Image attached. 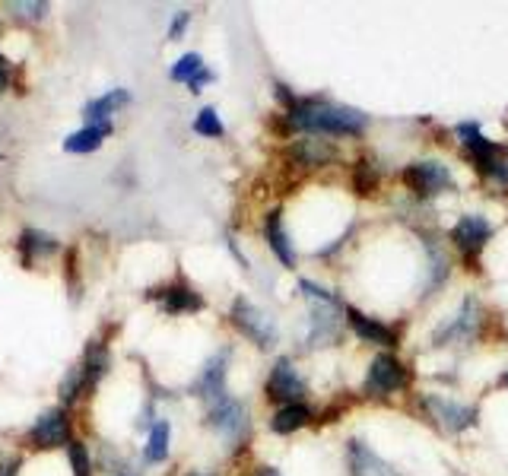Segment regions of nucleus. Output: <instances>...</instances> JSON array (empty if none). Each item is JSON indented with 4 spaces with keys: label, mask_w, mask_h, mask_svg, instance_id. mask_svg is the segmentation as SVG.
<instances>
[{
    "label": "nucleus",
    "mask_w": 508,
    "mask_h": 476,
    "mask_svg": "<svg viewBox=\"0 0 508 476\" xmlns=\"http://www.w3.org/2000/svg\"><path fill=\"white\" fill-rule=\"evenodd\" d=\"M286 128L299 134L359 137L368 128V118L359 108L337 105L328 99H295V105L286 108Z\"/></svg>",
    "instance_id": "1"
},
{
    "label": "nucleus",
    "mask_w": 508,
    "mask_h": 476,
    "mask_svg": "<svg viewBox=\"0 0 508 476\" xmlns=\"http://www.w3.org/2000/svg\"><path fill=\"white\" fill-rule=\"evenodd\" d=\"M458 137H461L464 149H467L476 172L493 178V182L502 184V188H508V149L493 140H486V137L480 134V124H474V121L458 124Z\"/></svg>",
    "instance_id": "2"
},
{
    "label": "nucleus",
    "mask_w": 508,
    "mask_h": 476,
    "mask_svg": "<svg viewBox=\"0 0 508 476\" xmlns=\"http://www.w3.org/2000/svg\"><path fill=\"white\" fill-rule=\"evenodd\" d=\"M229 321H232L235 328H239L241 334H245L248 340L254 343V346L270 349L277 343V324H274V318H270L268 311L258 309V305L248 302L245 295H239V299L232 302V309H229Z\"/></svg>",
    "instance_id": "3"
},
{
    "label": "nucleus",
    "mask_w": 508,
    "mask_h": 476,
    "mask_svg": "<svg viewBox=\"0 0 508 476\" xmlns=\"http://www.w3.org/2000/svg\"><path fill=\"white\" fill-rule=\"evenodd\" d=\"M108 369V349L105 343L93 340L86 346V355H83V363L77 365L74 372H70V378L64 382V388H60V394H64V400H77L80 394H86V391H93L95 384H99V378L105 375Z\"/></svg>",
    "instance_id": "4"
},
{
    "label": "nucleus",
    "mask_w": 508,
    "mask_h": 476,
    "mask_svg": "<svg viewBox=\"0 0 508 476\" xmlns=\"http://www.w3.org/2000/svg\"><path fill=\"white\" fill-rule=\"evenodd\" d=\"M404 184H407L416 197H439L441 191L455 188V178H451L449 166H441V162H435V159H422L404 168Z\"/></svg>",
    "instance_id": "5"
},
{
    "label": "nucleus",
    "mask_w": 508,
    "mask_h": 476,
    "mask_svg": "<svg viewBox=\"0 0 508 476\" xmlns=\"http://www.w3.org/2000/svg\"><path fill=\"white\" fill-rule=\"evenodd\" d=\"M407 388V369L401 359H395L391 353H381L372 359L366 375V394L368 397H388L395 391Z\"/></svg>",
    "instance_id": "6"
},
{
    "label": "nucleus",
    "mask_w": 508,
    "mask_h": 476,
    "mask_svg": "<svg viewBox=\"0 0 508 476\" xmlns=\"http://www.w3.org/2000/svg\"><path fill=\"white\" fill-rule=\"evenodd\" d=\"M426 409L432 413V419L439 426H445L449 432H464V429H474L476 419H480V413H476V407H470V403H461V400H451V397H441V394H426Z\"/></svg>",
    "instance_id": "7"
},
{
    "label": "nucleus",
    "mask_w": 508,
    "mask_h": 476,
    "mask_svg": "<svg viewBox=\"0 0 508 476\" xmlns=\"http://www.w3.org/2000/svg\"><path fill=\"white\" fill-rule=\"evenodd\" d=\"M489 238H493V226H489V220H483V216H476V213L461 216V220L455 222V229H451V242L461 248V255L467 257L470 264H476V257L486 248Z\"/></svg>",
    "instance_id": "8"
},
{
    "label": "nucleus",
    "mask_w": 508,
    "mask_h": 476,
    "mask_svg": "<svg viewBox=\"0 0 508 476\" xmlns=\"http://www.w3.org/2000/svg\"><path fill=\"white\" fill-rule=\"evenodd\" d=\"M480 324H483V311L476 299H464L461 311L451 318L445 328L435 334V346H449V343H464V340H474L480 334Z\"/></svg>",
    "instance_id": "9"
},
{
    "label": "nucleus",
    "mask_w": 508,
    "mask_h": 476,
    "mask_svg": "<svg viewBox=\"0 0 508 476\" xmlns=\"http://www.w3.org/2000/svg\"><path fill=\"white\" fill-rule=\"evenodd\" d=\"M29 442L35 448H60V445H70V423H68V413L64 409H48L35 419V426L29 429Z\"/></svg>",
    "instance_id": "10"
},
{
    "label": "nucleus",
    "mask_w": 508,
    "mask_h": 476,
    "mask_svg": "<svg viewBox=\"0 0 508 476\" xmlns=\"http://www.w3.org/2000/svg\"><path fill=\"white\" fill-rule=\"evenodd\" d=\"M305 382L299 378V372L293 369V363L289 359H277V365L270 369V378H268V397L277 403H302V397H305Z\"/></svg>",
    "instance_id": "11"
},
{
    "label": "nucleus",
    "mask_w": 508,
    "mask_h": 476,
    "mask_svg": "<svg viewBox=\"0 0 508 476\" xmlns=\"http://www.w3.org/2000/svg\"><path fill=\"white\" fill-rule=\"evenodd\" d=\"M207 426H213V429L220 432V436H226L229 442H239L248 429L245 407H241L239 400H232V397H222V400H216L213 407H210Z\"/></svg>",
    "instance_id": "12"
},
{
    "label": "nucleus",
    "mask_w": 508,
    "mask_h": 476,
    "mask_svg": "<svg viewBox=\"0 0 508 476\" xmlns=\"http://www.w3.org/2000/svg\"><path fill=\"white\" fill-rule=\"evenodd\" d=\"M226 365H229V349H220L207 363V369L201 372V378H197L195 394L207 397L210 403L222 400V397H226Z\"/></svg>",
    "instance_id": "13"
},
{
    "label": "nucleus",
    "mask_w": 508,
    "mask_h": 476,
    "mask_svg": "<svg viewBox=\"0 0 508 476\" xmlns=\"http://www.w3.org/2000/svg\"><path fill=\"white\" fill-rule=\"evenodd\" d=\"M347 461H349V473L353 476H401L391 463H385L366 442L353 438L347 448Z\"/></svg>",
    "instance_id": "14"
},
{
    "label": "nucleus",
    "mask_w": 508,
    "mask_h": 476,
    "mask_svg": "<svg viewBox=\"0 0 508 476\" xmlns=\"http://www.w3.org/2000/svg\"><path fill=\"white\" fill-rule=\"evenodd\" d=\"M347 321L353 328V334L359 337L362 343H372V346H397V334L388 328V324L375 321V318L362 315L359 309H347Z\"/></svg>",
    "instance_id": "15"
},
{
    "label": "nucleus",
    "mask_w": 508,
    "mask_h": 476,
    "mask_svg": "<svg viewBox=\"0 0 508 476\" xmlns=\"http://www.w3.org/2000/svg\"><path fill=\"white\" fill-rule=\"evenodd\" d=\"M340 337V318H337V302L312 309V330H308V346H331Z\"/></svg>",
    "instance_id": "16"
},
{
    "label": "nucleus",
    "mask_w": 508,
    "mask_h": 476,
    "mask_svg": "<svg viewBox=\"0 0 508 476\" xmlns=\"http://www.w3.org/2000/svg\"><path fill=\"white\" fill-rule=\"evenodd\" d=\"M153 295L159 299L162 309H166L168 315H185V311H201L204 309V299L191 286H185V283H175V286L156 289Z\"/></svg>",
    "instance_id": "17"
},
{
    "label": "nucleus",
    "mask_w": 508,
    "mask_h": 476,
    "mask_svg": "<svg viewBox=\"0 0 508 476\" xmlns=\"http://www.w3.org/2000/svg\"><path fill=\"white\" fill-rule=\"evenodd\" d=\"M264 235H268L270 242V251L277 255V261L283 264V267H295V251H293V242H289L286 229H283V213L280 210H270L268 220H264Z\"/></svg>",
    "instance_id": "18"
},
{
    "label": "nucleus",
    "mask_w": 508,
    "mask_h": 476,
    "mask_svg": "<svg viewBox=\"0 0 508 476\" xmlns=\"http://www.w3.org/2000/svg\"><path fill=\"white\" fill-rule=\"evenodd\" d=\"M289 156H293V162L302 168H322L337 159V149L331 147V143L312 140V137H308V140L293 143V147H289Z\"/></svg>",
    "instance_id": "19"
},
{
    "label": "nucleus",
    "mask_w": 508,
    "mask_h": 476,
    "mask_svg": "<svg viewBox=\"0 0 508 476\" xmlns=\"http://www.w3.org/2000/svg\"><path fill=\"white\" fill-rule=\"evenodd\" d=\"M312 423V409L305 407V403H286V407H280L274 413V419H270V429L277 432V436H293V432H299L302 426Z\"/></svg>",
    "instance_id": "20"
},
{
    "label": "nucleus",
    "mask_w": 508,
    "mask_h": 476,
    "mask_svg": "<svg viewBox=\"0 0 508 476\" xmlns=\"http://www.w3.org/2000/svg\"><path fill=\"white\" fill-rule=\"evenodd\" d=\"M108 134H112V121L89 124V128L70 134L68 140H64V149H68V153H93V149L102 147V140H105Z\"/></svg>",
    "instance_id": "21"
},
{
    "label": "nucleus",
    "mask_w": 508,
    "mask_h": 476,
    "mask_svg": "<svg viewBox=\"0 0 508 476\" xmlns=\"http://www.w3.org/2000/svg\"><path fill=\"white\" fill-rule=\"evenodd\" d=\"M127 102H131V93H127V89H112V93H105V95H99V99L89 102V105H86V118L93 124H105L108 114H112L114 108L127 105Z\"/></svg>",
    "instance_id": "22"
},
{
    "label": "nucleus",
    "mask_w": 508,
    "mask_h": 476,
    "mask_svg": "<svg viewBox=\"0 0 508 476\" xmlns=\"http://www.w3.org/2000/svg\"><path fill=\"white\" fill-rule=\"evenodd\" d=\"M168 436H172V429H168L166 419H159V423H153V429H150V438H147V461L150 463H159L168 457Z\"/></svg>",
    "instance_id": "23"
},
{
    "label": "nucleus",
    "mask_w": 508,
    "mask_h": 476,
    "mask_svg": "<svg viewBox=\"0 0 508 476\" xmlns=\"http://www.w3.org/2000/svg\"><path fill=\"white\" fill-rule=\"evenodd\" d=\"M23 245V255H26V261H32L35 255H48V251H54V238L45 232H35V229H26L20 238Z\"/></svg>",
    "instance_id": "24"
},
{
    "label": "nucleus",
    "mask_w": 508,
    "mask_h": 476,
    "mask_svg": "<svg viewBox=\"0 0 508 476\" xmlns=\"http://www.w3.org/2000/svg\"><path fill=\"white\" fill-rule=\"evenodd\" d=\"M204 70V61H201V54H185V58H178V61L172 64V70H168V76H172L175 83H191L197 74Z\"/></svg>",
    "instance_id": "25"
},
{
    "label": "nucleus",
    "mask_w": 508,
    "mask_h": 476,
    "mask_svg": "<svg viewBox=\"0 0 508 476\" xmlns=\"http://www.w3.org/2000/svg\"><path fill=\"white\" fill-rule=\"evenodd\" d=\"M195 130L201 137H222V134H226V128H222L216 108H204V112L197 114V118H195Z\"/></svg>",
    "instance_id": "26"
},
{
    "label": "nucleus",
    "mask_w": 508,
    "mask_h": 476,
    "mask_svg": "<svg viewBox=\"0 0 508 476\" xmlns=\"http://www.w3.org/2000/svg\"><path fill=\"white\" fill-rule=\"evenodd\" d=\"M353 184H356V191H359V194H372V191H375V184H378V175H375L372 162H366V159H359V162H356Z\"/></svg>",
    "instance_id": "27"
},
{
    "label": "nucleus",
    "mask_w": 508,
    "mask_h": 476,
    "mask_svg": "<svg viewBox=\"0 0 508 476\" xmlns=\"http://www.w3.org/2000/svg\"><path fill=\"white\" fill-rule=\"evenodd\" d=\"M299 289H302V295H305V299H312V302H318V305L337 302L334 292H328V289H322L318 283H312V280H299Z\"/></svg>",
    "instance_id": "28"
},
{
    "label": "nucleus",
    "mask_w": 508,
    "mask_h": 476,
    "mask_svg": "<svg viewBox=\"0 0 508 476\" xmlns=\"http://www.w3.org/2000/svg\"><path fill=\"white\" fill-rule=\"evenodd\" d=\"M70 463H74V476H89V454L83 442H70Z\"/></svg>",
    "instance_id": "29"
},
{
    "label": "nucleus",
    "mask_w": 508,
    "mask_h": 476,
    "mask_svg": "<svg viewBox=\"0 0 508 476\" xmlns=\"http://www.w3.org/2000/svg\"><path fill=\"white\" fill-rule=\"evenodd\" d=\"M7 10H14L16 16H29V20H35V16L45 13V4H7Z\"/></svg>",
    "instance_id": "30"
},
{
    "label": "nucleus",
    "mask_w": 508,
    "mask_h": 476,
    "mask_svg": "<svg viewBox=\"0 0 508 476\" xmlns=\"http://www.w3.org/2000/svg\"><path fill=\"white\" fill-rule=\"evenodd\" d=\"M187 20H191V13H187V10H178L172 26H168V39H181V32L187 29Z\"/></svg>",
    "instance_id": "31"
},
{
    "label": "nucleus",
    "mask_w": 508,
    "mask_h": 476,
    "mask_svg": "<svg viewBox=\"0 0 508 476\" xmlns=\"http://www.w3.org/2000/svg\"><path fill=\"white\" fill-rule=\"evenodd\" d=\"M210 80H213V70H207V67H204L201 74L195 76V80L187 83V86H191V93H201V86H204V83H210Z\"/></svg>",
    "instance_id": "32"
},
{
    "label": "nucleus",
    "mask_w": 508,
    "mask_h": 476,
    "mask_svg": "<svg viewBox=\"0 0 508 476\" xmlns=\"http://www.w3.org/2000/svg\"><path fill=\"white\" fill-rule=\"evenodd\" d=\"M16 470H20V461H7V463H0V476H16Z\"/></svg>",
    "instance_id": "33"
},
{
    "label": "nucleus",
    "mask_w": 508,
    "mask_h": 476,
    "mask_svg": "<svg viewBox=\"0 0 508 476\" xmlns=\"http://www.w3.org/2000/svg\"><path fill=\"white\" fill-rule=\"evenodd\" d=\"M7 83H10V70H7V61L0 58V93L7 89Z\"/></svg>",
    "instance_id": "34"
},
{
    "label": "nucleus",
    "mask_w": 508,
    "mask_h": 476,
    "mask_svg": "<svg viewBox=\"0 0 508 476\" xmlns=\"http://www.w3.org/2000/svg\"><path fill=\"white\" fill-rule=\"evenodd\" d=\"M254 476H280V470H277V467H261Z\"/></svg>",
    "instance_id": "35"
},
{
    "label": "nucleus",
    "mask_w": 508,
    "mask_h": 476,
    "mask_svg": "<svg viewBox=\"0 0 508 476\" xmlns=\"http://www.w3.org/2000/svg\"><path fill=\"white\" fill-rule=\"evenodd\" d=\"M502 384H508V372H505V375H502Z\"/></svg>",
    "instance_id": "36"
},
{
    "label": "nucleus",
    "mask_w": 508,
    "mask_h": 476,
    "mask_svg": "<svg viewBox=\"0 0 508 476\" xmlns=\"http://www.w3.org/2000/svg\"><path fill=\"white\" fill-rule=\"evenodd\" d=\"M191 476H210V473H191Z\"/></svg>",
    "instance_id": "37"
}]
</instances>
